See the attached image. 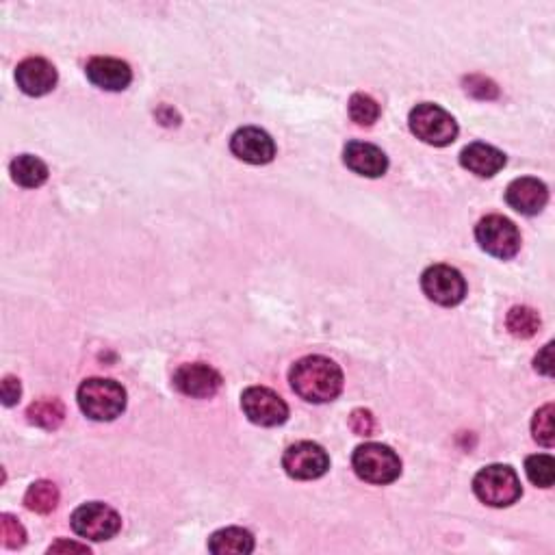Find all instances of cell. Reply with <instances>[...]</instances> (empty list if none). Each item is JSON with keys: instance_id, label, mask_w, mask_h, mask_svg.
Instances as JSON below:
<instances>
[{"instance_id": "cell-1", "label": "cell", "mask_w": 555, "mask_h": 555, "mask_svg": "<svg viewBox=\"0 0 555 555\" xmlns=\"http://www.w3.org/2000/svg\"><path fill=\"white\" fill-rule=\"evenodd\" d=\"M291 386L311 404H328L343 391V371L326 356H306L291 369Z\"/></svg>"}, {"instance_id": "cell-2", "label": "cell", "mask_w": 555, "mask_h": 555, "mask_svg": "<svg viewBox=\"0 0 555 555\" xmlns=\"http://www.w3.org/2000/svg\"><path fill=\"white\" fill-rule=\"evenodd\" d=\"M79 406L89 419L113 421L126 408V391L115 380L89 378L79 386Z\"/></svg>"}, {"instance_id": "cell-3", "label": "cell", "mask_w": 555, "mask_h": 555, "mask_svg": "<svg viewBox=\"0 0 555 555\" xmlns=\"http://www.w3.org/2000/svg\"><path fill=\"white\" fill-rule=\"evenodd\" d=\"M473 490L477 499L490 508H508L523 495L519 475L508 464H490L475 475Z\"/></svg>"}, {"instance_id": "cell-4", "label": "cell", "mask_w": 555, "mask_h": 555, "mask_svg": "<svg viewBox=\"0 0 555 555\" xmlns=\"http://www.w3.org/2000/svg\"><path fill=\"white\" fill-rule=\"evenodd\" d=\"M354 471L369 484H391L402 475V460L391 447L380 443H365L354 451Z\"/></svg>"}, {"instance_id": "cell-5", "label": "cell", "mask_w": 555, "mask_h": 555, "mask_svg": "<svg viewBox=\"0 0 555 555\" xmlns=\"http://www.w3.org/2000/svg\"><path fill=\"white\" fill-rule=\"evenodd\" d=\"M410 131L430 146H449L458 137V124L451 115L432 102H423L410 111Z\"/></svg>"}, {"instance_id": "cell-6", "label": "cell", "mask_w": 555, "mask_h": 555, "mask_svg": "<svg viewBox=\"0 0 555 555\" xmlns=\"http://www.w3.org/2000/svg\"><path fill=\"white\" fill-rule=\"evenodd\" d=\"M475 239L490 256L508 261L521 250V232L508 217L488 215L475 226Z\"/></svg>"}, {"instance_id": "cell-7", "label": "cell", "mask_w": 555, "mask_h": 555, "mask_svg": "<svg viewBox=\"0 0 555 555\" xmlns=\"http://www.w3.org/2000/svg\"><path fill=\"white\" fill-rule=\"evenodd\" d=\"M120 527H122L120 514L98 501L85 503V506L76 508L72 514V529L85 540H94V542L109 540L120 532Z\"/></svg>"}, {"instance_id": "cell-8", "label": "cell", "mask_w": 555, "mask_h": 555, "mask_svg": "<svg viewBox=\"0 0 555 555\" xmlns=\"http://www.w3.org/2000/svg\"><path fill=\"white\" fill-rule=\"evenodd\" d=\"M241 408L252 423L263 425V428H276L289 417V406L278 393L265 386H250L241 395Z\"/></svg>"}, {"instance_id": "cell-9", "label": "cell", "mask_w": 555, "mask_h": 555, "mask_svg": "<svg viewBox=\"0 0 555 555\" xmlns=\"http://www.w3.org/2000/svg\"><path fill=\"white\" fill-rule=\"evenodd\" d=\"M421 289L434 304L458 306L464 300V295H467V282L454 267L432 265L423 271Z\"/></svg>"}, {"instance_id": "cell-10", "label": "cell", "mask_w": 555, "mask_h": 555, "mask_svg": "<svg viewBox=\"0 0 555 555\" xmlns=\"http://www.w3.org/2000/svg\"><path fill=\"white\" fill-rule=\"evenodd\" d=\"M282 467L293 480H317L330 469L328 451L317 443H295L285 451Z\"/></svg>"}, {"instance_id": "cell-11", "label": "cell", "mask_w": 555, "mask_h": 555, "mask_svg": "<svg viewBox=\"0 0 555 555\" xmlns=\"http://www.w3.org/2000/svg\"><path fill=\"white\" fill-rule=\"evenodd\" d=\"M230 150L237 159L252 163V165H265L271 163L276 157V144L261 128L245 126L232 135Z\"/></svg>"}, {"instance_id": "cell-12", "label": "cell", "mask_w": 555, "mask_h": 555, "mask_svg": "<svg viewBox=\"0 0 555 555\" xmlns=\"http://www.w3.org/2000/svg\"><path fill=\"white\" fill-rule=\"evenodd\" d=\"M174 386L187 397L209 399L222 389V376L204 363L183 365L174 373Z\"/></svg>"}, {"instance_id": "cell-13", "label": "cell", "mask_w": 555, "mask_h": 555, "mask_svg": "<svg viewBox=\"0 0 555 555\" xmlns=\"http://www.w3.org/2000/svg\"><path fill=\"white\" fill-rule=\"evenodd\" d=\"M57 70L50 61L42 57H31L24 59L18 70H16V81L18 87L27 96H46L55 89L57 85Z\"/></svg>"}, {"instance_id": "cell-14", "label": "cell", "mask_w": 555, "mask_h": 555, "mask_svg": "<svg viewBox=\"0 0 555 555\" xmlns=\"http://www.w3.org/2000/svg\"><path fill=\"white\" fill-rule=\"evenodd\" d=\"M506 202L516 213L538 215L549 202V191L538 178H516L506 189Z\"/></svg>"}, {"instance_id": "cell-15", "label": "cell", "mask_w": 555, "mask_h": 555, "mask_svg": "<svg viewBox=\"0 0 555 555\" xmlns=\"http://www.w3.org/2000/svg\"><path fill=\"white\" fill-rule=\"evenodd\" d=\"M343 161L352 172L367 178H380L389 170L386 154L378 146L365 144V141H350V144L345 146Z\"/></svg>"}, {"instance_id": "cell-16", "label": "cell", "mask_w": 555, "mask_h": 555, "mask_svg": "<svg viewBox=\"0 0 555 555\" xmlns=\"http://www.w3.org/2000/svg\"><path fill=\"white\" fill-rule=\"evenodd\" d=\"M87 79L105 92H122L133 81L128 63L111 57H96L87 63Z\"/></svg>"}, {"instance_id": "cell-17", "label": "cell", "mask_w": 555, "mask_h": 555, "mask_svg": "<svg viewBox=\"0 0 555 555\" xmlns=\"http://www.w3.org/2000/svg\"><path fill=\"white\" fill-rule=\"evenodd\" d=\"M460 163L464 170H469L471 174L490 178L503 170V165H506V154L488 144H471L462 150Z\"/></svg>"}, {"instance_id": "cell-18", "label": "cell", "mask_w": 555, "mask_h": 555, "mask_svg": "<svg viewBox=\"0 0 555 555\" xmlns=\"http://www.w3.org/2000/svg\"><path fill=\"white\" fill-rule=\"evenodd\" d=\"M209 551L217 555H245L254 551V536L248 529L241 527H226L215 532L209 540Z\"/></svg>"}, {"instance_id": "cell-19", "label": "cell", "mask_w": 555, "mask_h": 555, "mask_svg": "<svg viewBox=\"0 0 555 555\" xmlns=\"http://www.w3.org/2000/svg\"><path fill=\"white\" fill-rule=\"evenodd\" d=\"M11 178H14L20 187H42L48 180V167L42 159L33 157V154H20L18 159L11 161Z\"/></svg>"}, {"instance_id": "cell-20", "label": "cell", "mask_w": 555, "mask_h": 555, "mask_svg": "<svg viewBox=\"0 0 555 555\" xmlns=\"http://www.w3.org/2000/svg\"><path fill=\"white\" fill-rule=\"evenodd\" d=\"M27 417L33 425H40L44 430H57L66 417V408L59 402V399H40L29 406Z\"/></svg>"}, {"instance_id": "cell-21", "label": "cell", "mask_w": 555, "mask_h": 555, "mask_svg": "<svg viewBox=\"0 0 555 555\" xmlns=\"http://www.w3.org/2000/svg\"><path fill=\"white\" fill-rule=\"evenodd\" d=\"M59 503V490L53 482L48 480H40L31 484V488L24 495V506H27L31 512L37 514H50Z\"/></svg>"}, {"instance_id": "cell-22", "label": "cell", "mask_w": 555, "mask_h": 555, "mask_svg": "<svg viewBox=\"0 0 555 555\" xmlns=\"http://www.w3.org/2000/svg\"><path fill=\"white\" fill-rule=\"evenodd\" d=\"M506 326H508L512 337H516V339H529V337H534V334L538 332L540 317H538V313L534 311V308L514 306L512 311L508 313Z\"/></svg>"}, {"instance_id": "cell-23", "label": "cell", "mask_w": 555, "mask_h": 555, "mask_svg": "<svg viewBox=\"0 0 555 555\" xmlns=\"http://www.w3.org/2000/svg\"><path fill=\"white\" fill-rule=\"evenodd\" d=\"M525 471L529 482L540 486V488H549L553 486L555 480V462L549 454H536L529 456L525 462Z\"/></svg>"}, {"instance_id": "cell-24", "label": "cell", "mask_w": 555, "mask_h": 555, "mask_svg": "<svg viewBox=\"0 0 555 555\" xmlns=\"http://www.w3.org/2000/svg\"><path fill=\"white\" fill-rule=\"evenodd\" d=\"M347 109H350L352 122H356L358 126H371L380 118V105L367 94H354Z\"/></svg>"}, {"instance_id": "cell-25", "label": "cell", "mask_w": 555, "mask_h": 555, "mask_svg": "<svg viewBox=\"0 0 555 555\" xmlns=\"http://www.w3.org/2000/svg\"><path fill=\"white\" fill-rule=\"evenodd\" d=\"M534 438L542 445L551 449L553 447V404H547L545 408H540L532 423Z\"/></svg>"}, {"instance_id": "cell-26", "label": "cell", "mask_w": 555, "mask_h": 555, "mask_svg": "<svg viewBox=\"0 0 555 555\" xmlns=\"http://www.w3.org/2000/svg\"><path fill=\"white\" fill-rule=\"evenodd\" d=\"M0 536H3V545L7 549H20L27 542V532L11 514H3L0 519Z\"/></svg>"}, {"instance_id": "cell-27", "label": "cell", "mask_w": 555, "mask_h": 555, "mask_svg": "<svg viewBox=\"0 0 555 555\" xmlns=\"http://www.w3.org/2000/svg\"><path fill=\"white\" fill-rule=\"evenodd\" d=\"M467 83V92L475 98H482V100H493L497 98V85L493 81L484 79V76H471V79L464 81Z\"/></svg>"}, {"instance_id": "cell-28", "label": "cell", "mask_w": 555, "mask_h": 555, "mask_svg": "<svg viewBox=\"0 0 555 555\" xmlns=\"http://www.w3.org/2000/svg\"><path fill=\"white\" fill-rule=\"evenodd\" d=\"M350 428L358 436H371L373 430H376V419H373L369 410H354L350 417Z\"/></svg>"}, {"instance_id": "cell-29", "label": "cell", "mask_w": 555, "mask_h": 555, "mask_svg": "<svg viewBox=\"0 0 555 555\" xmlns=\"http://www.w3.org/2000/svg\"><path fill=\"white\" fill-rule=\"evenodd\" d=\"M20 393H22V389H20V380H16V378H5V382H3V404L5 406H14L18 399H20Z\"/></svg>"}, {"instance_id": "cell-30", "label": "cell", "mask_w": 555, "mask_h": 555, "mask_svg": "<svg viewBox=\"0 0 555 555\" xmlns=\"http://www.w3.org/2000/svg\"><path fill=\"white\" fill-rule=\"evenodd\" d=\"M551 347H553L551 343L545 345V350H542V352L536 356V369L545 373V376H551V373H553V367H551V365H553V360H551Z\"/></svg>"}, {"instance_id": "cell-31", "label": "cell", "mask_w": 555, "mask_h": 555, "mask_svg": "<svg viewBox=\"0 0 555 555\" xmlns=\"http://www.w3.org/2000/svg\"><path fill=\"white\" fill-rule=\"evenodd\" d=\"M50 553H61V551H79V553H89L87 545H76V542H68V540H59L57 545H53L48 549Z\"/></svg>"}]
</instances>
